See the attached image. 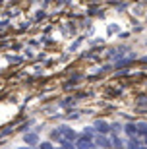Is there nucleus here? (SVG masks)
<instances>
[{
	"label": "nucleus",
	"instance_id": "nucleus-9",
	"mask_svg": "<svg viewBox=\"0 0 147 149\" xmlns=\"http://www.w3.org/2000/svg\"><path fill=\"white\" fill-rule=\"evenodd\" d=\"M145 139H147V138H145Z\"/></svg>",
	"mask_w": 147,
	"mask_h": 149
},
{
	"label": "nucleus",
	"instance_id": "nucleus-3",
	"mask_svg": "<svg viewBox=\"0 0 147 149\" xmlns=\"http://www.w3.org/2000/svg\"><path fill=\"white\" fill-rule=\"evenodd\" d=\"M95 126H97L99 128V132H101V134H107V132H109V124H107V122H103V120H97V122H95Z\"/></svg>",
	"mask_w": 147,
	"mask_h": 149
},
{
	"label": "nucleus",
	"instance_id": "nucleus-6",
	"mask_svg": "<svg viewBox=\"0 0 147 149\" xmlns=\"http://www.w3.org/2000/svg\"><path fill=\"white\" fill-rule=\"evenodd\" d=\"M136 132H137V130H136V126H128V134H130V136H134Z\"/></svg>",
	"mask_w": 147,
	"mask_h": 149
},
{
	"label": "nucleus",
	"instance_id": "nucleus-2",
	"mask_svg": "<svg viewBox=\"0 0 147 149\" xmlns=\"http://www.w3.org/2000/svg\"><path fill=\"white\" fill-rule=\"evenodd\" d=\"M77 149H93V141L89 139V136H83L77 141Z\"/></svg>",
	"mask_w": 147,
	"mask_h": 149
},
{
	"label": "nucleus",
	"instance_id": "nucleus-4",
	"mask_svg": "<svg viewBox=\"0 0 147 149\" xmlns=\"http://www.w3.org/2000/svg\"><path fill=\"white\" fill-rule=\"evenodd\" d=\"M37 141H39L37 134H27V136H25V143H29V145H35Z\"/></svg>",
	"mask_w": 147,
	"mask_h": 149
},
{
	"label": "nucleus",
	"instance_id": "nucleus-8",
	"mask_svg": "<svg viewBox=\"0 0 147 149\" xmlns=\"http://www.w3.org/2000/svg\"><path fill=\"white\" fill-rule=\"evenodd\" d=\"M60 149H74V147H70V145H66V147H60Z\"/></svg>",
	"mask_w": 147,
	"mask_h": 149
},
{
	"label": "nucleus",
	"instance_id": "nucleus-5",
	"mask_svg": "<svg viewBox=\"0 0 147 149\" xmlns=\"http://www.w3.org/2000/svg\"><path fill=\"white\" fill-rule=\"evenodd\" d=\"M97 143L101 145V147H109L110 141H109V139H105V138H97Z\"/></svg>",
	"mask_w": 147,
	"mask_h": 149
},
{
	"label": "nucleus",
	"instance_id": "nucleus-7",
	"mask_svg": "<svg viewBox=\"0 0 147 149\" xmlns=\"http://www.w3.org/2000/svg\"><path fill=\"white\" fill-rule=\"evenodd\" d=\"M41 149H52V145H50V143H43V145H41Z\"/></svg>",
	"mask_w": 147,
	"mask_h": 149
},
{
	"label": "nucleus",
	"instance_id": "nucleus-1",
	"mask_svg": "<svg viewBox=\"0 0 147 149\" xmlns=\"http://www.w3.org/2000/svg\"><path fill=\"white\" fill-rule=\"evenodd\" d=\"M58 139H64V141H72V139L76 138V134H74V130H70V128H60L58 132L54 134Z\"/></svg>",
	"mask_w": 147,
	"mask_h": 149
}]
</instances>
